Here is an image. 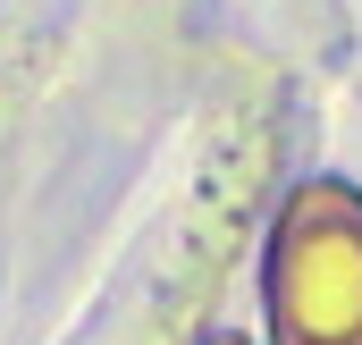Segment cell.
<instances>
[{"label": "cell", "instance_id": "obj_1", "mask_svg": "<svg viewBox=\"0 0 362 345\" xmlns=\"http://www.w3.org/2000/svg\"><path fill=\"white\" fill-rule=\"evenodd\" d=\"M278 345H362V194L303 185L270 236Z\"/></svg>", "mask_w": 362, "mask_h": 345}, {"label": "cell", "instance_id": "obj_2", "mask_svg": "<svg viewBox=\"0 0 362 345\" xmlns=\"http://www.w3.org/2000/svg\"><path fill=\"white\" fill-rule=\"evenodd\" d=\"M202 345H245V337H202Z\"/></svg>", "mask_w": 362, "mask_h": 345}]
</instances>
